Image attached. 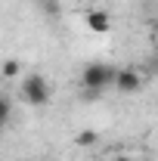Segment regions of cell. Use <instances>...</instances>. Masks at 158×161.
Returning <instances> with one entry per match:
<instances>
[{
    "label": "cell",
    "instance_id": "6da1fadb",
    "mask_svg": "<svg viewBox=\"0 0 158 161\" xmlns=\"http://www.w3.org/2000/svg\"><path fill=\"white\" fill-rule=\"evenodd\" d=\"M115 71L118 68H112V65H105V62H93V65H87L84 68V75H81V84H84V90H105V87H112L115 84Z\"/></svg>",
    "mask_w": 158,
    "mask_h": 161
},
{
    "label": "cell",
    "instance_id": "7a4b0ae2",
    "mask_svg": "<svg viewBox=\"0 0 158 161\" xmlns=\"http://www.w3.org/2000/svg\"><path fill=\"white\" fill-rule=\"evenodd\" d=\"M22 96L31 102V105H47L50 99V84L40 78V75H28L22 80Z\"/></svg>",
    "mask_w": 158,
    "mask_h": 161
},
{
    "label": "cell",
    "instance_id": "3957f363",
    "mask_svg": "<svg viewBox=\"0 0 158 161\" xmlns=\"http://www.w3.org/2000/svg\"><path fill=\"white\" fill-rule=\"evenodd\" d=\"M112 87H118L121 93H133V90L143 87V78H139V71H133V68H121V71H115V84Z\"/></svg>",
    "mask_w": 158,
    "mask_h": 161
},
{
    "label": "cell",
    "instance_id": "277c9868",
    "mask_svg": "<svg viewBox=\"0 0 158 161\" xmlns=\"http://www.w3.org/2000/svg\"><path fill=\"white\" fill-rule=\"evenodd\" d=\"M84 22H87V28H90V31H96V34H105V31L112 28L109 13H102V9H90V13L84 16Z\"/></svg>",
    "mask_w": 158,
    "mask_h": 161
},
{
    "label": "cell",
    "instance_id": "5b68a950",
    "mask_svg": "<svg viewBox=\"0 0 158 161\" xmlns=\"http://www.w3.org/2000/svg\"><path fill=\"white\" fill-rule=\"evenodd\" d=\"M19 71H22V68H19V62H16V59H6V62H3V68H0L3 78H16Z\"/></svg>",
    "mask_w": 158,
    "mask_h": 161
},
{
    "label": "cell",
    "instance_id": "8992f818",
    "mask_svg": "<svg viewBox=\"0 0 158 161\" xmlns=\"http://www.w3.org/2000/svg\"><path fill=\"white\" fill-rule=\"evenodd\" d=\"M9 115H13V105H9V99H3V96H0V130L6 127Z\"/></svg>",
    "mask_w": 158,
    "mask_h": 161
},
{
    "label": "cell",
    "instance_id": "52a82bcc",
    "mask_svg": "<svg viewBox=\"0 0 158 161\" xmlns=\"http://www.w3.org/2000/svg\"><path fill=\"white\" fill-rule=\"evenodd\" d=\"M96 142V130H84V133H78V146H93Z\"/></svg>",
    "mask_w": 158,
    "mask_h": 161
},
{
    "label": "cell",
    "instance_id": "ba28073f",
    "mask_svg": "<svg viewBox=\"0 0 158 161\" xmlns=\"http://www.w3.org/2000/svg\"><path fill=\"white\" fill-rule=\"evenodd\" d=\"M112 161H139V158H130V155H115Z\"/></svg>",
    "mask_w": 158,
    "mask_h": 161
}]
</instances>
